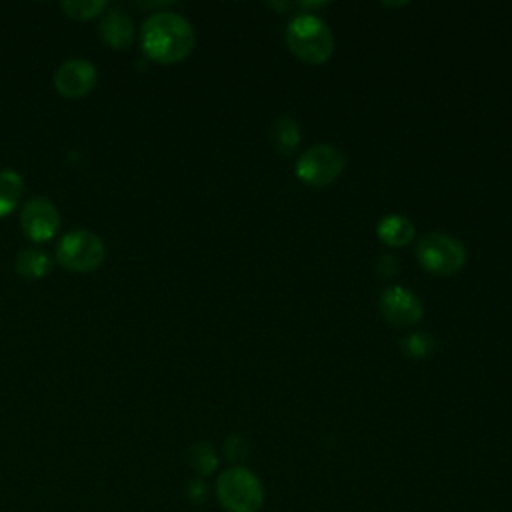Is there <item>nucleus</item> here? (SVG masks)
Instances as JSON below:
<instances>
[{
	"label": "nucleus",
	"instance_id": "5",
	"mask_svg": "<svg viewBox=\"0 0 512 512\" xmlns=\"http://www.w3.org/2000/svg\"><path fill=\"white\" fill-rule=\"evenodd\" d=\"M416 254L420 264L436 274H452L462 268L466 260V248L462 242L446 232H428L422 236Z\"/></svg>",
	"mask_w": 512,
	"mask_h": 512
},
{
	"label": "nucleus",
	"instance_id": "19",
	"mask_svg": "<svg viewBox=\"0 0 512 512\" xmlns=\"http://www.w3.org/2000/svg\"><path fill=\"white\" fill-rule=\"evenodd\" d=\"M206 494H208V490H206V484H204L202 480H192V482H188V486H186V496H188L190 502L202 504V502L206 500Z\"/></svg>",
	"mask_w": 512,
	"mask_h": 512
},
{
	"label": "nucleus",
	"instance_id": "6",
	"mask_svg": "<svg viewBox=\"0 0 512 512\" xmlns=\"http://www.w3.org/2000/svg\"><path fill=\"white\" fill-rule=\"evenodd\" d=\"M344 164L346 156L336 146L316 144L300 154L296 162V174L312 186H324L342 172Z\"/></svg>",
	"mask_w": 512,
	"mask_h": 512
},
{
	"label": "nucleus",
	"instance_id": "11",
	"mask_svg": "<svg viewBox=\"0 0 512 512\" xmlns=\"http://www.w3.org/2000/svg\"><path fill=\"white\" fill-rule=\"evenodd\" d=\"M16 272L26 280H40L52 272L54 260L50 254L38 248H26L16 256Z\"/></svg>",
	"mask_w": 512,
	"mask_h": 512
},
{
	"label": "nucleus",
	"instance_id": "18",
	"mask_svg": "<svg viewBox=\"0 0 512 512\" xmlns=\"http://www.w3.org/2000/svg\"><path fill=\"white\" fill-rule=\"evenodd\" d=\"M224 452L230 460H238V458H244L248 454V446L240 436H230L224 442Z\"/></svg>",
	"mask_w": 512,
	"mask_h": 512
},
{
	"label": "nucleus",
	"instance_id": "8",
	"mask_svg": "<svg viewBox=\"0 0 512 512\" xmlns=\"http://www.w3.org/2000/svg\"><path fill=\"white\" fill-rule=\"evenodd\" d=\"M98 80L96 66L86 58H70L62 62L54 74V88L66 98L86 96Z\"/></svg>",
	"mask_w": 512,
	"mask_h": 512
},
{
	"label": "nucleus",
	"instance_id": "4",
	"mask_svg": "<svg viewBox=\"0 0 512 512\" xmlns=\"http://www.w3.org/2000/svg\"><path fill=\"white\" fill-rule=\"evenodd\" d=\"M106 258V246L102 238L90 230L66 232L58 246L54 260L68 272H92Z\"/></svg>",
	"mask_w": 512,
	"mask_h": 512
},
{
	"label": "nucleus",
	"instance_id": "3",
	"mask_svg": "<svg viewBox=\"0 0 512 512\" xmlns=\"http://www.w3.org/2000/svg\"><path fill=\"white\" fill-rule=\"evenodd\" d=\"M286 40L292 52L308 62L326 60L334 48L330 26L312 12H300L288 22Z\"/></svg>",
	"mask_w": 512,
	"mask_h": 512
},
{
	"label": "nucleus",
	"instance_id": "17",
	"mask_svg": "<svg viewBox=\"0 0 512 512\" xmlns=\"http://www.w3.org/2000/svg\"><path fill=\"white\" fill-rule=\"evenodd\" d=\"M400 344H402L404 352L410 356H426L434 348V338L426 332H414V334H408L406 338H402Z\"/></svg>",
	"mask_w": 512,
	"mask_h": 512
},
{
	"label": "nucleus",
	"instance_id": "9",
	"mask_svg": "<svg viewBox=\"0 0 512 512\" xmlns=\"http://www.w3.org/2000/svg\"><path fill=\"white\" fill-rule=\"evenodd\" d=\"M380 310L384 318L396 326H408L420 320L422 302L404 286H388L380 296Z\"/></svg>",
	"mask_w": 512,
	"mask_h": 512
},
{
	"label": "nucleus",
	"instance_id": "10",
	"mask_svg": "<svg viewBox=\"0 0 512 512\" xmlns=\"http://www.w3.org/2000/svg\"><path fill=\"white\" fill-rule=\"evenodd\" d=\"M100 38L116 50H124L134 42V24L122 10H110L100 20Z\"/></svg>",
	"mask_w": 512,
	"mask_h": 512
},
{
	"label": "nucleus",
	"instance_id": "15",
	"mask_svg": "<svg viewBox=\"0 0 512 512\" xmlns=\"http://www.w3.org/2000/svg\"><path fill=\"white\" fill-rule=\"evenodd\" d=\"M106 2L104 0H66L60 2V8L64 10L66 16H70L72 20H92L96 16H100L106 10Z\"/></svg>",
	"mask_w": 512,
	"mask_h": 512
},
{
	"label": "nucleus",
	"instance_id": "16",
	"mask_svg": "<svg viewBox=\"0 0 512 512\" xmlns=\"http://www.w3.org/2000/svg\"><path fill=\"white\" fill-rule=\"evenodd\" d=\"M188 460H190V466L200 474V476H208L216 470L218 466V458H216V452L214 448L208 444V442H198L190 448L188 452Z\"/></svg>",
	"mask_w": 512,
	"mask_h": 512
},
{
	"label": "nucleus",
	"instance_id": "14",
	"mask_svg": "<svg viewBox=\"0 0 512 512\" xmlns=\"http://www.w3.org/2000/svg\"><path fill=\"white\" fill-rule=\"evenodd\" d=\"M272 142L280 152H292L300 140L298 124L290 116H278L270 130Z\"/></svg>",
	"mask_w": 512,
	"mask_h": 512
},
{
	"label": "nucleus",
	"instance_id": "2",
	"mask_svg": "<svg viewBox=\"0 0 512 512\" xmlns=\"http://www.w3.org/2000/svg\"><path fill=\"white\" fill-rule=\"evenodd\" d=\"M216 498L226 512H258L264 504V488L252 470L232 466L216 478Z\"/></svg>",
	"mask_w": 512,
	"mask_h": 512
},
{
	"label": "nucleus",
	"instance_id": "12",
	"mask_svg": "<svg viewBox=\"0 0 512 512\" xmlns=\"http://www.w3.org/2000/svg\"><path fill=\"white\" fill-rule=\"evenodd\" d=\"M378 236L392 246H402L412 240L414 224L402 214H388L378 222Z\"/></svg>",
	"mask_w": 512,
	"mask_h": 512
},
{
	"label": "nucleus",
	"instance_id": "13",
	"mask_svg": "<svg viewBox=\"0 0 512 512\" xmlns=\"http://www.w3.org/2000/svg\"><path fill=\"white\" fill-rule=\"evenodd\" d=\"M24 192V180L16 170L0 172V218L14 212Z\"/></svg>",
	"mask_w": 512,
	"mask_h": 512
},
{
	"label": "nucleus",
	"instance_id": "1",
	"mask_svg": "<svg viewBox=\"0 0 512 512\" xmlns=\"http://www.w3.org/2000/svg\"><path fill=\"white\" fill-rule=\"evenodd\" d=\"M196 42L190 20L178 12H154L140 28L142 52L160 64L184 60Z\"/></svg>",
	"mask_w": 512,
	"mask_h": 512
},
{
	"label": "nucleus",
	"instance_id": "7",
	"mask_svg": "<svg viewBox=\"0 0 512 512\" xmlns=\"http://www.w3.org/2000/svg\"><path fill=\"white\" fill-rule=\"evenodd\" d=\"M62 226L60 212L56 204L48 198H32L24 204L20 212V228L24 236L32 242H48L52 240Z\"/></svg>",
	"mask_w": 512,
	"mask_h": 512
}]
</instances>
